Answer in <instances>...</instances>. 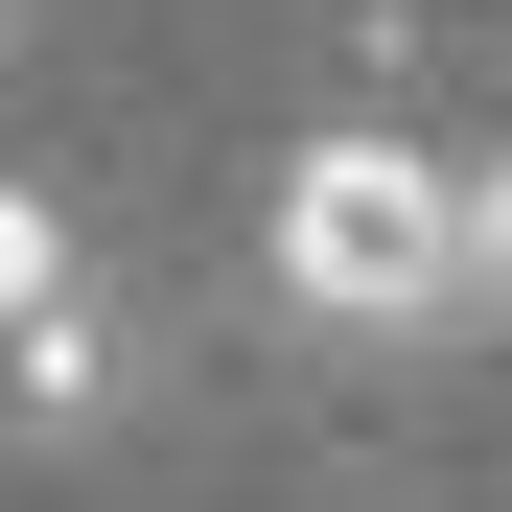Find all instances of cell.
<instances>
[{"instance_id": "obj_1", "label": "cell", "mask_w": 512, "mask_h": 512, "mask_svg": "<svg viewBox=\"0 0 512 512\" xmlns=\"http://www.w3.org/2000/svg\"><path fill=\"white\" fill-rule=\"evenodd\" d=\"M280 303L303 326H466V163L443 140H303L280 163Z\"/></svg>"}, {"instance_id": "obj_2", "label": "cell", "mask_w": 512, "mask_h": 512, "mask_svg": "<svg viewBox=\"0 0 512 512\" xmlns=\"http://www.w3.org/2000/svg\"><path fill=\"white\" fill-rule=\"evenodd\" d=\"M0 419H47V443H70V419H117V326H94V280L0 326Z\"/></svg>"}, {"instance_id": "obj_3", "label": "cell", "mask_w": 512, "mask_h": 512, "mask_svg": "<svg viewBox=\"0 0 512 512\" xmlns=\"http://www.w3.org/2000/svg\"><path fill=\"white\" fill-rule=\"evenodd\" d=\"M24 303H70V233H47V187H0V326Z\"/></svg>"}, {"instance_id": "obj_4", "label": "cell", "mask_w": 512, "mask_h": 512, "mask_svg": "<svg viewBox=\"0 0 512 512\" xmlns=\"http://www.w3.org/2000/svg\"><path fill=\"white\" fill-rule=\"evenodd\" d=\"M466 326H512V163H466Z\"/></svg>"}]
</instances>
